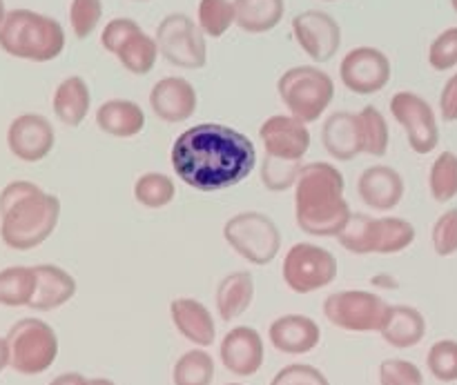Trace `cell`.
Listing matches in <instances>:
<instances>
[{
    "instance_id": "6da1fadb",
    "label": "cell",
    "mask_w": 457,
    "mask_h": 385,
    "mask_svg": "<svg viewBox=\"0 0 457 385\" xmlns=\"http://www.w3.org/2000/svg\"><path fill=\"white\" fill-rule=\"evenodd\" d=\"M172 168L186 185L217 192L239 185L257 165V150L245 134L221 123L186 129L172 145Z\"/></svg>"
},
{
    "instance_id": "7a4b0ae2",
    "label": "cell",
    "mask_w": 457,
    "mask_h": 385,
    "mask_svg": "<svg viewBox=\"0 0 457 385\" xmlns=\"http://www.w3.org/2000/svg\"><path fill=\"white\" fill-rule=\"evenodd\" d=\"M61 218V201L31 181H13L0 192V239L16 252L43 245Z\"/></svg>"
},
{
    "instance_id": "3957f363",
    "label": "cell",
    "mask_w": 457,
    "mask_h": 385,
    "mask_svg": "<svg viewBox=\"0 0 457 385\" xmlns=\"http://www.w3.org/2000/svg\"><path fill=\"white\" fill-rule=\"evenodd\" d=\"M344 174L335 165H303L295 185V218L311 236H335L351 218V205L344 199Z\"/></svg>"
},
{
    "instance_id": "277c9868",
    "label": "cell",
    "mask_w": 457,
    "mask_h": 385,
    "mask_svg": "<svg viewBox=\"0 0 457 385\" xmlns=\"http://www.w3.org/2000/svg\"><path fill=\"white\" fill-rule=\"evenodd\" d=\"M0 49L22 61L49 62L65 49V29L52 16L31 9H12L0 27Z\"/></svg>"
},
{
    "instance_id": "5b68a950",
    "label": "cell",
    "mask_w": 457,
    "mask_h": 385,
    "mask_svg": "<svg viewBox=\"0 0 457 385\" xmlns=\"http://www.w3.org/2000/svg\"><path fill=\"white\" fill-rule=\"evenodd\" d=\"M281 102L288 107L290 116L302 123H315L328 110L335 98V83L324 70L312 65L293 67L277 83Z\"/></svg>"
},
{
    "instance_id": "8992f818",
    "label": "cell",
    "mask_w": 457,
    "mask_h": 385,
    "mask_svg": "<svg viewBox=\"0 0 457 385\" xmlns=\"http://www.w3.org/2000/svg\"><path fill=\"white\" fill-rule=\"evenodd\" d=\"M9 365L18 374L34 377L47 373L58 356V337L40 319H21L7 332Z\"/></svg>"
},
{
    "instance_id": "52a82bcc",
    "label": "cell",
    "mask_w": 457,
    "mask_h": 385,
    "mask_svg": "<svg viewBox=\"0 0 457 385\" xmlns=\"http://www.w3.org/2000/svg\"><path fill=\"white\" fill-rule=\"evenodd\" d=\"M223 239L245 261L268 266L281 248V232L270 217L262 212H241L223 225Z\"/></svg>"
},
{
    "instance_id": "ba28073f",
    "label": "cell",
    "mask_w": 457,
    "mask_h": 385,
    "mask_svg": "<svg viewBox=\"0 0 457 385\" xmlns=\"http://www.w3.org/2000/svg\"><path fill=\"white\" fill-rule=\"evenodd\" d=\"M101 45L134 76L150 74L159 58L156 38L147 36L132 18H114L107 22L101 34Z\"/></svg>"
},
{
    "instance_id": "9c48e42d",
    "label": "cell",
    "mask_w": 457,
    "mask_h": 385,
    "mask_svg": "<svg viewBox=\"0 0 457 385\" xmlns=\"http://www.w3.org/2000/svg\"><path fill=\"white\" fill-rule=\"evenodd\" d=\"M156 45L159 53L170 65L183 70H201L208 61L205 49V34L199 22L192 20L186 13H170L156 27Z\"/></svg>"
},
{
    "instance_id": "30bf717a",
    "label": "cell",
    "mask_w": 457,
    "mask_h": 385,
    "mask_svg": "<svg viewBox=\"0 0 457 385\" xmlns=\"http://www.w3.org/2000/svg\"><path fill=\"white\" fill-rule=\"evenodd\" d=\"M388 306L382 297L364 290H346L330 294L324 301V315L335 328L346 332H375L386 321Z\"/></svg>"
},
{
    "instance_id": "8fae6325",
    "label": "cell",
    "mask_w": 457,
    "mask_h": 385,
    "mask_svg": "<svg viewBox=\"0 0 457 385\" xmlns=\"http://www.w3.org/2000/svg\"><path fill=\"white\" fill-rule=\"evenodd\" d=\"M337 279V258L315 243H297L284 258V281L293 292L311 294Z\"/></svg>"
},
{
    "instance_id": "7c38bea8",
    "label": "cell",
    "mask_w": 457,
    "mask_h": 385,
    "mask_svg": "<svg viewBox=\"0 0 457 385\" xmlns=\"http://www.w3.org/2000/svg\"><path fill=\"white\" fill-rule=\"evenodd\" d=\"M393 119L406 132L409 145L415 154H431L440 143V127L433 107L413 92H397L391 98Z\"/></svg>"
},
{
    "instance_id": "4fadbf2b",
    "label": "cell",
    "mask_w": 457,
    "mask_h": 385,
    "mask_svg": "<svg viewBox=\"0 0 457 385\" xmlns=\"http://www.w3.org/2000/svg\"><path fill=\"white\" fill-rule=\"evenodd\" d=\"M339 78L353 94L370 96L382 92L391 80V61L378 47H357L344 56Z\"/></svg>"
},
{
    "instance_id": "5bb4252c",
    "label": "cell",
    "mask_w": 457,
    "mask_h": 385,
    "mask_svg": "<svg viewBox=\"0 0 457 385\" xmlns=\"http://www.w3.org/2000/svg\"><path fill=\"white\" fill-rule=\"evenodd\" d=\"M293 34L299 47L315 62H328L342 45V27L330 13L308 9L293 18Z\"/></svg>"
},
{
    "instance_id": "9a60e30c",
    "label": "cell",
    "mask_w": 457,
    "mask_h": 385,
    "mask_svg": "<svg viewBox=\"0 0 457 385\" xmlns=\"http://www.w3.org/2000/svg\"><path fill=\"white\" fill-rule=\"evenodd\" d=\"M56 143L52 123L40 114H21L9 123L7 147L22 163H38L47 159Z\"/></svg>"
},
{
    "instance_id": "2e32d148",
    "label": "cell",
    "mask_w": 457,
    "mask_h": 385,
    "mask_svg": "<svg viewBox=\"0 0 457 385\" xmlns=\"http://www.w3.org/2000/svg\"><path fill=\"white\" fill-rule=\"evenodd\" d=\"M259 138L266 147V156L284 160H302L311 147V132L306 123L295 116H270L259 127Z\"/></svg>"
},
{
    "instance_id": "e0dca14e",
    "label": "cell",
    "mask_w": 457,
    "mask_h": 385,
    "mask_svg": "<svg viewBox=\"0 0 457 385\" xmlns=\"http://www.w3.org/2000/svg\"><path fill=\"white\" fill-rule=\"evenodd\" d=\"M199 105L196 89L181 76L161 78L150 92V107L163 123H183L192 119Z\"/></svg>"
},
{
    "instance_id": "ac0fdd59",
    "label": "cell",
    "mask_w": 457,
    "mask_h": 385,
    "mask_svg": "<svg viewBox=\"0 0 457 385\" xmlns=\"http://www.w3.org/2000/svg\"><path fill=\"white\" fill-rule=\"evenodd\" d=\"M221 361L228 373L237 377H253L263 365V341L248 325L230 330L221 341Z\"/></svg>"
},
{
    "instance_id": "d6986e66",
    "label": "cell",
    "mask_w": 457,
    "mask_h": 385,
    "mask_svg": "<svg viewBox=\"0 0 457 385\" xmlns=\"http://www.w3.org/2000/svg\"><path fill=\"white\" fill-rule=\"evenodd\" d=\"M357 192L370 209L388 212L404 199V178L388 165H373L361 172L360 181H357Z\"/></svg>"
},
{
    "instance_id": "ffe728a7",
    "label": "cell",
    "mask_w": 457,
    "mask_h": 385,
    "mask_svg": "<svg viewBox=\"0 0 457 385\" xmlns=\"http://www.w3.org/2000/svg\"><path fill=\"white\" fill-rule=\"evenodd\" d=\"M270 343L284 355H308L315 350L321 341L320 325L303 315L279 316L270 325Z\"/></svg>"
},
{
    "instance_id": "44dd1931",
    "label": "cell",
    "mask_w": 457,
    "mask_h": 385,
    "mask_svg": "<svg viewBox=\"0 0 457 385\" xmlns=\"http://www.w3.org/2000/svg\"><path fill=\"white\" fill-rule=\"evenodd\" d=\"M321 143L326 152L337 160H353L364 152L360 116L351 111H335L321 127Z\"/></svg>"
},
{
    "instance_id": "7402d4cb",
    "label": "cell",
    "mask_w": 457,
    "mask_h": 385,
    "mask_svg": "<svg viewBox=\"0 0 457 385\" xmlns=\"http://www.w3.org/2000/svg\"><path fill=\"white\" fill-rule=\"evenodd\" d=\"M170 315H172L174 328L181 332L183 339L201 348H208L217 337V325L208 307L195 299H174L170 303Z\"/></svg>"
},
{
    "instance_id": "603a6c76",
    "label": "cell",
    "mask_w": 457,
    "mask_h": 385,
    "mask_svg": "<svg viewBox=\"0 0 457 385\" xmlns=\"http://www.w3.org/2000/svg\"><path fill=\"white\" fill-rule=\"evenodd\" d=\"M36 294L29 307L36 312H52L65 306L76 294V281L58 266H36Z\"/></svg>"
},
{
    "instance_id": "cb8c5ba5",
    "label": "cell",
    "mask_w": 457,
    "mask_h": 385,
    "mask_svg": "<svg viewBox=\"0 0 457 385\" xmlns=\"http://www.w3.org/2000/svg\"><path fill=\"white\" fill-rule=\"evenodd\" d=\"M96 125L101 132L114 138H132L145 127V111L141 105L125 98L105 101L96 111Z\"/></svg>"
},
{
    "instance_id": "d4e9b609",
    "label": "cell",
    "mask_w": 457,
    "mask_h": 385,
    "mask_svg": "<svg viewBox=\"0 0 457 385\" xmlns=\"http://www.w3.org/2000/svg\"><path fill=\"white\" fill-rule=\"evenodd\" d=\"M379 332L388 346L406 350V348H415L418 343H422L424 334H427V321H424L422 312L415 307L391 306Z\"/></svg>"
},
{
    "instance_id": "484cf974",
    "label": "cell",
    "mask_w": 457,
    "mask_h": 385,
    "mask_svg": "<svg viewBox=\"0 0 457 385\" xmlns=\"http://www.w3.org/2000/svg\"><path fill=\"white\" fill-rule=\"evenodd\" d=\"M89 105H92V94L80 76H70L62 80L52 98L54 114L67 127H79L87 119Z\"/></svg>"
},
{
    "instance_id": "4316f807",
    "label": "cell",
    "mask_w": 457,
    "mask_h": 385,
    "mask_svg": "<svg viewBox=\"0 0 457 385\" xmlns=\"http://www.w3.org/2000/svg\"><path fill=\"white\" fill-rule=\"evenodd\" d=\"M254 297V279L250 272H232L217 288V312L223 321L239 319Z\"/></svg>"
},
{
    "instance_id": "83f0119b",
    "label": "cell",
    "mask_w": 457,
    "mask_h": 385,
    "mask_svg": "<svg viewBox=\"0 0 457 385\" xmlns=\"http://www.w3.org/2000/svg\"><path fill=\"white\" fill-rule=\"evenodd\" d=\"M284 12V0H235L237 25L248 34H266L275 29Z\"/></svg>"
},
{
    "instance_id": "f1b7e54d",
    "label": "cell",
    "mask_w": 457,
    "mask_h": 385,
    "mask_svg": "<svg viewBox=\"0 0 457 385\" xmlns=\"http://www.w3.org/2000/svg\"><path fill=\"white\" fill-rule=\"evenodd\" d=\"M36 294V270L25 266H13L0 270V306L29 307Z\"/></svg>"
},
{
    "instance_id": "f546056e",
    "label": "cell",
    "mask_w": 457,
    "mask_h": 385,
    "mask_svg": "<svg viewBox=\"0 0 457 385\" xmlns=\"http://www.w3.org/2000/svg\"><path fill=\"white\" fill-rule=\"evenodd\" d=\"M337 241L353 254H375L378 245V218L369 214H351Z\"/></svg>"
},
{
    "instance_id": "4dcf8cb0",
    "label": "cell",
    "mask_w": 457,
    "mask_h": 385,
    "mask_svg": "<svg viewBox=\"0 0 457 385\" xmlns=\"http://www.w3.org/2000/svg\"><path fill=\"white\" fill-rule=\"evenodd\" d=\"M174 194H177L174 181L165 176V174L147 172L138 176L137 183H134V199L147 209L165 208V205L172 203Z\"/></svg>"
},
{
    "instance_id": "1f68e13d",
    "label": "cell",
    "mask_w": 457,
    "mask_h": 385,
    "mask_svg": "<svg viewBox=\"0 0 457 385\" xmlns=\"http://www.w3.org/2000/svg\"><path fill=\"white\" fill-rule=\"evenodd\" d=\"M415 241V227L406 218L382 217L378 218V245L375 254H400Z\"/></svg>"
},
{
    "instance_id": "d6a6232c",
    "label": "cell",
    "mask_w": 457,
    "mask_h": 385,
    "mask_svg": "<svg viewBox=\"0 0 457 385\" xmlns=\"http://www.w3.org/2000/svg\"><path fill=\"white\" fill-rule=\"evenodd\" d=\"M428 190L437 203H449L457 196V154L442 152L428 172Z\"/></svg>"
},
{
    "instance_id": "836d02e7",
    "label": "cell",
    "mask_w": 457,
    "mask_h": 385,
    "mask_svg": "<svg viewBox=\"0 0 457 385\" xmlns=\"http://www.w3.org/2000/svg\"><path fill=\"white\" fill-rule=\"evenodd\" d=\"M214 379V361L205 350H190L177 361L174 385H210Z\"/></svg>"
},
{
    "instance_id": "e575fe53",
    "label": "cell",
    "mask_w": 457,
    "mask_h": 385,
    "mask_svg": "<svg viewBox=\"0 0 457 385\" xmlns=\"http://www.w3.org/2000/svg\"><path fill=\"white\" fill-rule=\"evenodd\" d=\"M360 125H361V138H364V154L370 156H384L388 152V123L384 119L382 111L373 105H366L360 111Z\"/></svg>"
},
{
    "instance_id": "d590c367",
    "label": "cell",
    "mask_w": 457,
    "mask_h": 385,
    "mask_svg": "<svg viewBox=\"0 0 457 385\" xmlns=\"http://www.w3.org/2000/svg\"><path fill=\"white\" fill-rule=\"evenodd\" d=\"M235 22V3L230 0H201L199 3V27L210 38H221Z\"/></svg>"
},
{
    "instance_id": "8d00e7d4",
    "label": "cell",
    "mask_w": 457,
    "mask_h": 385,
    "mask_svg": "<svg viewBox=\"0 0 457 385\" xmlns=\"http://www.w3.org/2000/svg\"><path fill=\"white\" fill-rule=\"evenodd\" d=\"M302 160H284L275 156H266L262 165V183L270 192H286L297 185Z\"/></svg>"
},
{
    "instance_id": "74e56055",
    "label": "cell",
    "mask_w": 457,
    "mask_h": 385,
    "mask_svg": "<svg viewBox=\"0 0 457 385\" xmlns=\"http://www.w3.org/2000/svg\"><path fill=\"white\" fill-rule=\"evenodd\" d=\"M428 370L433 377L442 383L457 381V341L445 339V341L433 343L427 356Z\"/></svg>"
},
{
    "instance_id": "f35d334b",
    "label": "cell",
    "mask_w": 457,
    "mask_h": 385,
    "mask_svg": "<svg viewBox=\"0 0 457 385\" xmlns=\"http://www.w3.org/2000/svg\"><path fill=\"white\" fill-rule=\"evenodd\" d=\"M103 18V0H71L70 25L76 38L85 40L98 27Z\"/></svg>"
},
{
    "instance_id": "ab89813d",
    "label": "cell",
    "mask_w": 457,
    "mask_h": 385,
    "mask_svg": "<svg viewBox=\"0 0 457 385\" xmlns=\"http://www.w3.org/2000/svg\"><path fill=\"white\" fill-rule=\"evenodd\" d=\"M428 65L436 71L457 67V27H449L433 40L428 47Z\"/></svg>"
},
{
    "instance_id": "60d3db41",
    "label": "cell",
    "mask_w": 457,
    "mask_h": 385,
    "mask_svg": "<svg viewBox=\"0 0 457 385\" xmlns=\"http://www.w3.org/2000/svg\"><path fill=\"white\" fill-rule=\"evenodd\" d=\"M433 250L437 257H453L457 254V208L442 214L431 232Z\"/></svg>"
},
{
    "instance_id": "b9f144b4",
    "label": "cell",
    "mask_w": 457,
    "mask_h": 385,
    "mask_svg": "<svg viewBox=\"0 0 457 385\" xmlns=\"http://www.w3.org/2000/svg\"><path fill=\"white\" fill-rule=\"evenodd\" d=\"M379 385H424V377L411 361L386 359L379 365Z\"/></svg>"
},
{
    "instance_id": "7bdbcfd3",
    "label": "cell",
    "mask_w": 457,
    "mask_h": 385,
    "mask_svg": "<svg viewBox=\"0 0 457 385\" xmlns=\"http://www.w3.org/2000/svg\"><path fill=\"white\" fill-rule=\"evenodd\" d=\"M270 385H330L324 373L306 364H293L286 365L284 370L277 373Z\"/></svg>"
},
{
    "instance_id": "ee69618b",
    "label": "cell",
    "mask_w": 457,
    "mask_h": 385,
    "mask_svg": "<svg viewBox=\"0 0 457 385\" xmlns=\"http://www.w3.org/2000/svg\"><path fill=\"white\" fill-rule=\"evenodd\" d=\"M440 114L445 123H457V74L446 80L440 94Z\"/></svg>"
},
{
    "instance_id": "f6af8a7d",
    "label": "cell",
    "mask_w": 457,
    "mask_h": 385,
    "mask_svg": "<svg viewBox=\"0 0 457 385\" xmlns=\"http://www.w3.org/2000/svg\"><path fill=\"white\" fill-rule=\"evenodd\" d=\"M49 385H89V381L83 377V374L67 373V374H61V377L54 379Z\"/></svg>"
},
{
    "instance_id": "bcb514c9",
    "label": "cell",
    "mask_w": 457,
    "mask_h": 385,
    "mask_svg": "<svg viewBox=\"0 0 457 385\" xmlns=\"http://www.w3.org/2000/svg\"><path fill=\"white\" fill-rule=\"evenodd\" d=\"M9 365V348H7V339L0 337V373Z\"/></svg>"
},
{
    "instance_id": "7dc6e473",
    "label": "cell",
    "mask_w": 457,
    "mask_h": 385,
    "mask_svg": "<svg viewBox=\"0 0 457 385\" xmlns=\"http://www.w3.org/2000/svg\"><path fill=\"white\" fill-rule=\"evenodd\" d=\"M89 385H116V383L110 381V379H92Z\"/></svg>"
},
{
    "instance_id": "c3c4849f",
    "label": "cell",
    "mask_w": 457,
    "mask_h": 385,
    "mask_svg": "<svg viewBox=\"0 0 457 385\" xmlns=\"http://www.w3.org/2000/svg\"><path fill=\"white\" fill-rule=\"evenodd\" d=\"M4 16H7V9H4V0H0V27H3Z\"/></svg>"
},
{
    "instance_id": "681fc988",
    "label": "cell",
    "mask_w": 457,
    "mask_h": 385,
    "mask_svg": "<svg viewBox=\"0 0 457 385\" xmlns=\"http://www.w3.org/2000/svg\"><path fill=\"white\" fill-rule=\"evenodd\" d=\"M451 4H453V9H455V13H457V0H451Z\"/></svg>"
},
{
    "instance_id": "f907efd6",
    "label": "cell",
    "mask_w": 457,
    "mask_h": 385,
    "mask_svg": "<svg viewBox=\"0 0 457 385\" xmlns=\"http://www.w3.org/2000/svg\"><path fill=\"white\" fill-rule=\"evenodd\" d=\"M230 385H241V383H230Z\"/></svg>"
},
{
    "instance_id": "816d5d0a",
    "label": "cell",
    "mask_w": 457,
    "mask_h": 385,
    "mask_svg": "<svg viewBox=\"0 0 457 385\" xmlns=\"http://www.w3.org/2000/svg\"><path fill=\"white\" fill-rule=\"evenodd\" d=\"M326 3H333V0H326Z\"/></svg>"
},
{
    "instance_id": "f5cc1de1",
    "label": "cell",
    "mask_w": 457,
    "mask_h": 385,
    "mask_svg": "<svg viewBox=\"0 0 457 385\" xmlns=\"http://www.w3.org/2000/svg\"><path fill=\"white\" fill-rule=\"evenodd\" d=\"M138 3H145V0H138Z\"/></svg>"
}]
</instances>
